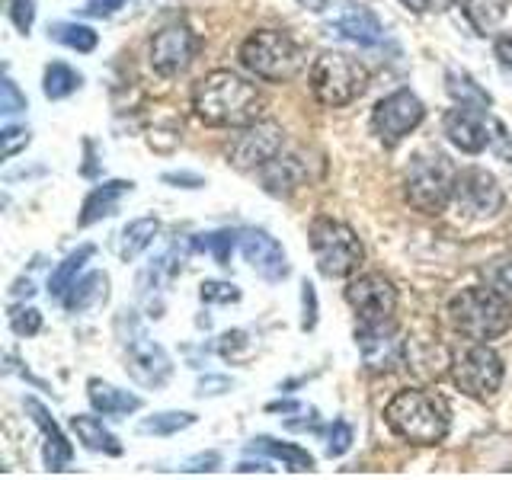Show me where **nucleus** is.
Listing matches in <instances>:
<instances>
[{"label": "nucleus", "instance_id": "nucleus-1", "mask_svg": "<svg viewBox=\"0 0 512 480\" xmlns=\"http://www.w3.org/2000/svg\"><path fill=\"white\" fill-rule=\"evenodd\" d=\"M266 100L247 77L234 71H212L192 87V112L212 128H240L263 119Z\"/></svg>", "mask_w": 512, "mask_h": 480}, {"label": "nucleus", "instance_id": "nucleus-2", "mask_svg": "<svg viewBox=\"0 0 512 480\" xmlns=\"http://www.w3.org/2000/svg\"><path fill=\"white\" fill-rule=\"evenodd\" d=\"M384 423L397 439L410 445H436L448 436L452 410L436 391L404 388L384 404Z\"/></svg>", "mask_w": 512, "mask_h": 480}, {"label": "nucleus", "instance_id": "nucleus-3", "mask_svg": "<svg viewBox=\"0 0 512 480\" xmlns=\"http://www.w3.org/2000/svg\"><path fill=\"white\" fill-rule=\"evenodd\" d=\"M448 320L464 340L493 343L512 327V304L500 288L471 285L448 301Z\"/></svg>", "mask_w": 512, "mask_h": 480}, {"label": "nucleus", "instance_id": "nucleus-4", "mask_svg": "<svg viewBox=\"0 0 512 480\" xmlns=\"http://www.w3.org/2000/svg\"><path fill=\"white\" fill-rule=\"evenodd\" d=\"M240 64L260 80L282 84L304 68V48L282 29H256L240 42Z\"/></svg>", "mask_w": 512, "mask_h": 480}, {"label": "nucleus", "instance_id": "nucleus-5", "mask_svg": "<svg viewBox=\"0 0 512 480\" xmlns=\"http://www.w3.org/2000/svg\"><path fill=\"white\" fill-rule=\"evenodd\" d=\"M458 170L442 151H420L404 176V199L420 215H442L445 205L455 196Z\"/></svg>", "mask_w": 512, "mask_h": 480}, {"label": "nucleus", "instance_id": "nucleus-6", "mask_svg": "<svg viewBox=\"0 0 512 480\" xmlns=\"http://www.w3.org/2000/svg\"><path fill=\"white\" fill-rule=\"evenodd\" d=\"M308 87L320 106L343 109L368 90V68L346 52H324L311 64Z\"/></svg>", "mask_w": 512, "mask_h": 480}, {"label": "nucleus", "instance_id": "nucleus-7", "mask_svg": "<svg viewBox=\"0 0 512 480\" xmlns=\"http://www.w3.org/2000/svg\"><path fill=\"white\" fill-rule=\"evenodd\" d=\"M308 240H311V253H314L320 276H327V279H346L365 260V247L359 234L352 231L346 221H336L330 215H320L311 221Z\"/></svg>", "mask_w": 512, "mask_h": 480}, {"label": "nucleus", "instance_id": "nucleus-8", "mask_svg": "<svg viewBox=\"0 0 512 480\" xmlns=\"http://www.w3.org/2000/svg\"><path fill=\"white\" fill-rule=\"evenodd\" d=\"M119 324L128 327V333L119 327L122 352H125V372L132 375L138 384H144V388H160V384H167V378L173 375V362L167 356V349L144 333L135 311H122Z\"/></svg>", "mask_w": 512, "mask_h": 480}, {"label": "nucleus", "instance_id": "nucleus-9", "mask_svg": "<svg viewBox=\"0 0 512 480\" xmlns=\"http://www.w3.org/2000/svg\"><path fill=\"white\" fill-rule=\"evenodd\" d=\"M448 368H452L455 388L474 400H490L503 388V378H506L503 356L490 343H471L468 349L455 352Z\"/></svg>", "mask_w": 512, "mask_h": 480}, {"label": "nucleus", "instance_id": "nucleus-10", "mask_svg": "<svg viewBox=\"0 0 512 480\" xmlns=\"http://www.w3.org/2000/svg\"><path fill=\"white\" fill-rule=\"evenodd\" d=\"M356 346L362 352V365L375 375L397 372V368L407 365V359H410V346L404 340V333H400V327L394 324V317L359 320Z\"/></svg>", "mask_w": 512, "mask_h": 480}, {"label": "nucleus", "instance_id": "nucleus-11", "mask_svg": "<svg viewBox=\"0 0 512 480\" xmlns=\"http://www.w3.org/2000/svg\"><path fill=\"white\" fill-rule=\"evenodd\" d=\"M285 148V132L279 122L272 119H256L250 125H240L231 135L228 148V164L237 170H263L266 164H272Z\"/></svg>", "mask_w": 512, "mask_h": 480}, {"label": "nucleus", "instance_id": "nucleus-12", "mask_svg": "<svg viewBox=\"0 0 512 480\" xmlns=\"http://www.w3.org/2000/svg\"><path fill=\"white\" fill-rule=\"evenodd\" d=\"M423 119H426V106L420 96L413 90H394L384 100H378V106L372 109V132L384 148H394L410 132H416Z\"/></svg>", "mask_w": 512, "mask_h": 480}, {"label": "nucleus", "instance_id": "nucleus-13", "mask_svg": "<svg viewBox=\"0 0 512 480\" xmlns=\"http://www.w3.org/2000/svg\"><path fill=\"white\" fill-rule=\"evenodd\" d=\"M452 202L458 205V212L468 218H496L506 205V192L496 183V176L484 167H464L455 176V196Z\"/></svg>", "mask_w": 512, "mask_h": 480}, {"label": "nucleus", "instance_id": "nucleus-14", "mask_svg": "<svg viewBox=\"0 0 512 480\" xmlns=\"http://www.w3.org/2000/svg\"><path fill=\"white\" fill-rule=\"evenodd\" d=\"M199 48H202V39L186 23H170L160 32H154V39H151V68L160 77H176L196 61Z\"/></svg>", "mask_w": 512, "mask_h": 480}, {"label": "nucleus", "instance_id": "nucleus-15", "mask_svg": "<svg viewBox=\"0 0 512 480\" xmlns=\"http://www.w3.org/2000/svg\"><path fill=\"white\" fill-rule=\"evenodd\" d=\"M343 298L359 320H388L397 311V288L381 272H365V276L349 279Z\"/></svg>", "mask_w": 512, "mask_h": 480}, {"label": "nucleus", "instance_id": "nucleus-16", "mask_svg": "<svg viewBox=\"0 0 512 480\" xmlns=\"http://www.w3.org/2000/svg\"><path fill=\"white\" fill-rule=\"evenodd\" d=\"M445 138L455 144L461 154H484L493 141V119L487 116V109L474 106H455L445 112L442 119Z\"/></svg>", "mask_w": 512, "mask_h": 480}, {"label": "nucleus", "instance_id": "nucleus-17", "mask_svg": "<svg viewBox=\"0 0 512 480\" xmlns=\"http://www.w3.org/2000/svg\"><path fill=\"white\" fill-rule=\"evenodd\" d=\"M327 23H330V29L340 32L343 39L356 42L362 48H372V45L384 42L381 20L368 7L356 4V0H340V4H333V10L327 13Z\"/></svg>", "mask_w": 512, "mask_h": 480}, {"label": "nucleus", "instance_id": "nucleus-18", "mask_svg": "<svg viewBox=\"0 0 512 480\" xmlns=\"http://www.w3.org/2000/svg\"><path fill=\"white\" fill-rule=\"evenodd\" d=\"M240 253H244L256 276H263L266 282H282L288 276V256L282 244L260 228L240 231Z\"/></svg>", "mask_w": 512, "mask_h": 480}, {"label": "nucleus", "instance_id": "nucleus-19", "mask_svg": "<svg viewBox=\"0 0 512 480\" xmlns=\"http://www.w3.org/2000/svg\"><path fill=\"white\" fill-rule=\"evenodd\" d=\"M23 407L29 413V420L39 426L42 439H45V448H42V458H45V468L48 471H68V464L74 458V448L71 442L64 439V432L58 429V423L52 420V413L45 410V404H39L36 397H26Z\"/></svg>", "mask_w": 512, "mask_h": 480}, {"label": "nucleus", "instance_id": "nucleus-20", "mask_svg": "<svg viewBox=\"0 0 512 480\" xmlns=\"http://www.w3.org/2000/svg\"><path fill=\"white\" fill-rule=\"evenodd\" d=\"M132 189H135L132 180H106V183H100L96 189H90V196L84 199V205H80L77 224H80V228H90V224L103 221L109 215H116L119 212V202Z\"/></svg>", "mask_w": 512, "mask_h": 480}, {"label": "nucleus", "instance_id": "nucleus-21", "mask_svg": "<svg viewBox=\"0 0 512 480\" xmlns=\"http://www.w3.org/2000/svg\"><path fill=\"white\" fill-rule=\"evenodd\" d=\"M260 180H263V189L269 196H292L298 186H304L308 180V170H304V160L298 154H279L272 164H266L260 170Z\"/></svg>", "mask_w": 512, "mask_h": 480}, {"label": "nucleus", "instance_id": "nucleus-22", "mask_svg": "<svg viewBox=\"0 0 512 480\" xmlns=\"http://www.w3.org/2000/svg\"><path fill=\"white\" fill-rule=\"evenodd\" d=\"M87 397H90V407L100 413V416H128L141 410L144 400L132 391H122L116 384H109L103 378H90L87 381Z\"/></svg>", "mask_w": 512, "mask_h": 480}, {"label": "nucleus", "instance_id": "nucleus-23", "mask_svg": "<svg viewBox=\"0 0 512 480\" xmlns=\"http://www.w3.org/2000/svg\"><path fill=\"white\" fill-rule=\"evenodd\" d=\"M106 298H109V276L106 272H87V276H80L68 288V295L61 298V304L68 314H84L96 308V304H103Z\"/></svg>", "mask_w": 512, "mask_h": 480}, {"label": "nucleus", "instance_id": "nucleus-24", "mask_svg": "<svg viewBox=\"0 0 512 480\" xmlns=\"http://www.w3.org/2000/svg\"><path fill=\"white\" fill-rule=\"evenodd\" d=\"M247 452L253 455H266V458H276L282 461L288 471H314V455L308 452V448L301 445H292V442H279L272 436H256L247 442Z\"/></svg>", "mask_w": 512, "mask_h": 480}, {"label": "nucleus", "instance_id": "nucleus-25", "mask_svg": "<svg viewBox=\"0 0 512 480\" xmlns=\"http://www.w3.org/2000/svg\"><path fill=\"white\" fill-rule=\"evenodd\" d=\"M71 429H74L77 442H84V448H90V452H103V455H112V458L122 455V442L103 426L100 416L77 413V416H71Z\"/></svg>", "mask_w": 512, "mask_h": 480}, {"label": "nucleus", "instance_id": "nucleus-26", "mask_svg": "<svg viewBox=\"0 0 512 480\" xmlns=\"http://www.w3.org/2000/svg\"><path fill=\"white\" fill-rule=\"evenodd\" d=\"M157 234H160V218H154V215L128 221L122 231V240H119V256L125 263H135L138 256L154 244Z\"/></svg>", "mask_w": 512, "mask_h": 480}, {"label": "nucleus", "instance_id": "nucleus-27", "mask_svg": "<svg viewBox=\"0 0 512 480\" xmlns=\"http://www.w3.org/2000/svg\"><path fill=\"white\" fill-rule=\"evenodd\" d=\"M93 253H96V247L93 244H84V247H77L74 253H68L64 260L52 269V276H48V295L52 298H64L68 295V288L77 282V276H80V269H84V263H90L93 260Z\"/></svg>", "mask_w": 512, "mask_h": 480}, {"label": "nucleus", "instance_id": "nucleus-28", "mask_svg": "<svg viewBox=\"0 0 512 480\" xmlns=\"http://www.w3.org/2000/svg\"><path fill=\"white\" fill-rule=\"evenodd\" d=\"M80 84H84V77L64 61H52L45 68V77H42V90H45L48 100H68L71 93L80 90Z\"/></svg>", "mask_w": 512, "mask_h": 480}, {"label": "nucleus", "instance_id": "nucleus-29", "mask_svg": "<svg viewBox=\"0 0 512 480\" xmlns=\"http://www.w3.org/2000/svg\"><path fill=\"white\" fill-rule=\"evenodd\" d=\"M445 87L448 93H452V100L458 106H474V109H487L493 100H490V93L487 90H480L474 84V77L471 74H464V71H448L445 74Z\"/></svg>", "mask_w": 512, "mask_h": 480}, {"label": "nucleus", "instance_id": "nucleus-30", "mask_svg": "<svg viewBox=\"0 0 512 480\" xmlns=\"http://www.w3.org/2000/svg\"><path fill=\"white\" fill-rule=\"evenodd\" d=\"M189 426H196V413L189 410H164V413H154L148 420L138 423V432L144 436H176Z\"/></svg>", "mask_w": 512, "mask_h": 480}, {"label": "nucleus", "instance_id": "nucleus-31", "mask_svg": "<svg viewBox=\"0 0 512 480\" xmlns=\"http://www.w3.org/2000/svg\"><path fill=\"white\" fill-rule=\"evenodd\" d=\"M48 39H55L58 45H68L80 55H87V52H93L96 45H100V36H96V32L90 26H84V23H55V26H48Z\"/></svg>", "mask_w": 512, "mask_h": 480}, {"label": "nucleus", "instance_id": "nucleus-32", "mask_svg": "<svg viewBox=\"0 0 512 480\" xmlns=\"http://www.w3.org/2000/svg\"><path fill=\"white\" fill-rule=\"evenodd\" d=\"M240 244V234L237 231H215V234H199L192 240V250H205L215 256L218 266H228L231 263V253Z\"/></svg>", "mask_w": 512, "mask_h": 480}, {"label": "nucleus", "instance_id": "nucleus-33", "mask_svg": "<svg viewBox=\"0 0 512 480\" xmlns=\"http://www.w3.org/2000/svg\"><path fill=\"white\" fill-rule=\"evenodd\" d=\"M352 448V426L346 420H333L327 429V455L330 458H343Z\"/></svg>", "mask_w": 512, "mask_h": 480}, {"label": "nucleus", "instance_id": "nucleus-34", "mask_svg": "<svg viewBox=\"0 0 512 480\" xmlns=\"http://www.w3.org/2000/svg\"><path fill=\"white\" fill-rule=\"evenodd\" d=\"M10 327L16 336H36L42 330V314L36 308H10Z\"/></svg>", "mask_w": 512, "mask_h": 480}, {"label": "nucleus", "instance_id": "nucleus-35", "mask_svg": "<svg viewBox=\"0 0 512 480\" xmlns=\"http://www.w3.org/2000/svg\"><path fill=\"white\" fill-rule=\"evenodd\" d=\"M7 16L23 36H29L32 23H36V0H7Z\"/></svg>", "mask_w": 512, "mask_h": 480}, {"label": "nucleus", "instance_id": "nucleus-36", "mask_svg": "<svg viewBox=\"0 0 512 480\" xmlns=\"http://www.w3.org/2000/svg\"><path fill=\"white\" fill-rule=\"evenodd\" d=\"M0 112H4L7 119L16 116V112H26V93L16 87L10 77L0 80Z\"/></svg>", "mask_w": 512, "mask_h": 480}, {"label": "nucleus", "instance_id": "nucleus-37", "mask_svg": "<svg viewBox=\"0 0 512 480\" xmlns=\"http://www.w3.org/2000/svg\"><path fill=\"white\" fill-rule=\"evenodd\" d=\"M0 141H4V160H13L16 154L29 148L32 132H29V128H23V125H4Z\"/></svg>", "mask_w": 512, "mask_h": 480}, {"label": "nucleus", "instance_id": "nucleus-38", "mask_svg": "<svg viewBox=\"0 0 512 480\" xmlns=\"http://www.w3.org/2000/svg\"><path fill=\"white\" fill-rule=\"evenodd\" d=\"M199 298L205 304H231V301H240V288L231 282H202Z\"/></svg>", "mask_w": 512, "mask_h": 480}, {"label": "nucleus", "instance_id": "nucleus-39", "mask_svg": "<svg viewBox=\"0 0 512 480\" xmlns=\"http://www.w3.org/2000/svg\"><path fill=\"white\" fill-rule=\"evenodd\" d=\"M301 304H304L301 330H314L317 327V292H314V285L308 279L301 282Z\"/></svg>", "mask_w": 512, "mask_h": 480}, {"label": "nucleus", "instance_id": "nucleus-40", "mask_svg": "<svg viewBox=\"0 0 512 480\" xmlns=\"http://www.w3.org/2000/svg\"><path fill=\"white\" fill-rule=\"evenodd\" d=\"M493 148H496V154H500V160L503 164H509L512 167V135L506 132V125L503 122H496L493 119Z\"/></svg>", "mask_w": 512, "mask_h": 480}, {"label": "nucleus", "instance_id": "nucleus-41", "mask_svg": "<svg viewBox=\"0 0 512 480\" xmlns=\"http://www.w3.org/2000/svg\"><path fill=\"white\" fill-rule=\"evenodd\" d=\"M128 0H87L84 7H80V13L84 16H93V20H103V16H112L119 7H125Z\"/></svg>", "mask_w": 512, "mask_h": 480}, {"label": "nucleus", "instance_id": "nucleus-42", "mask_svg": "<svg viewBox=\"0 0 512 480\" xmlns=\"http://www.w3.org/2000/svg\"><path fill=\"white\" fill-rule=\"evenodd\" d=\"M164 183H170V186H176V189H202L205 186V180L199 173H189V170H180V173H164L160 176Z\"/></svg>", "mask_w": 512, "mask_h": 480}, {"label": "nucleus", "instance_id": "nucleus-43", "mask_svg": "<svg viewBox=\"0 0 512 480\" xmlns=\"http://www.w3.org/2000/svg\"><path fill=\"white\" fill-rule=\"evenodd\" d=\"M221 468V455L218 452H205V455H196V458H189L183 464V471H218Z\"/></svg>", "mask_w": 512, "mask_h": 480}, {"label": "nucleus", "instance_id": "nucleus-44", "mask_svg": "<svg viewBox=\"0 0 512 480\" xmlns=\"http://www.w3.org/2000/svg\"><path fill=\"white\" fill-rule=\"evenodd\" d=\"M493 52H496V58H500L503 71H509V74H512V36H496Z\"/></svg>", "mask_w": 512, "mask_h": 480}, {"label": "nucleus", "instance_id": "nucleus-45", "mask_svg": "<svg viewBox=\"0 0 512 480\" xmlns=\"http://www.w3.org/2000/svg\"><path fill=\"white\" fill-rule=\"evenodd\" d=\"M224 391H231V381L228 378H212V375H208V378H202L199 381V397H212V394H224Z\"/></svg>", "mask_w": 512, "mask_h": 480}, {"label": "nucleus", "instance_id": "nucleus-46", "mask_svg": "<svg viewBox=\"0 0 512 480\" xmlns=\"http://www.w3.org/2000/svg\"><path fill=\"white\" fill-rule=\"evenodd\" d=\"M237 471H240V474H250V471H263V474H272V468H269L266 461H256V464H253V461H240V464H237Z\"/></svg>", "mask_w": 512, "mask_h": 480}, {"label": "nucleus", "instance_id": "nucleus-47", "mask_svg": "<svg viewBox=\"0 0 512 480\" xmlns=\"http://www.w3.org/2000/svg\"><path fill=\"white\" fill-rule=\"evenodd\" d=\"M400 4H404L407 10H413V13H426L432 0H400Z\"/></svg>", "mask_w": 512, "mask_h": 480}, {"label": "nucleus", "instance_id": "nucleus-48", "mask_svg": "<svg viewBox=\"0 0 512 480\" xmlns=\"http://www.w3.org/2000/svg\"><path fill=\"white\" fill-rule=\"evenodd\" d=\"M266 410H298L295 400H285V404H269Z\"/></svg>", "mask_w": 512, "mask_h": 480}]
</instances>
